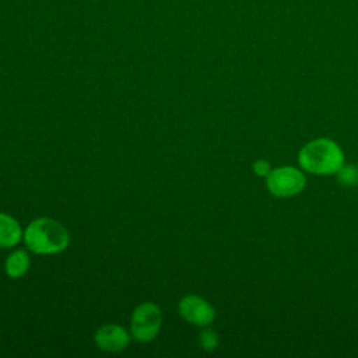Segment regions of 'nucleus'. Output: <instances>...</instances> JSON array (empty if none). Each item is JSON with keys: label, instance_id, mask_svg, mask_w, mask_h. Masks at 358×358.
<instances>
[{"label": "nucleus", "instance_id": "obj_1", "mask_svg": "<svg viewBox=\"0 0 358 358\" xmlns=\"http://www.w3.org/2000/svg\"><path fill=\"white\" fill-rule=\"evenodd\" d=\"M24 242L36 255H55L69 246L70 234L62 222L49 217H41L27 227Z\"/></svg>", "mask_w": 358, "mask_h": 358}, {"label": "nucleus", "instance_id": "obj_2", "mask_svg": "<svg viewBox=\"0 0 358 358\" xmlns=\"http://www.w3.org/2000/svg\"><path fill=\"white\" fill-rule=\"evenodd\" d=\"M298 164L303 171L315 175H333L344 165V154L336 141L320 137L301 148Z\"/></svg>", "mask_w": 358, "mask_h": 358}, {"label": "nucleus", "instance_id": "obj_3", "mask_svg": "<svg viewBox=\"0 0 358 358\" xmlns=\"http://www.w3.org/2000/svg\"><path fill=\"white\" fill-rule=\"evenodd\" d=\"M162 312L154 302L140 303L131 315L130 334L140 343H148L154 340L161 331Z\"/></svg>", "mask_w": 358, "mask_h": 358}, {"label": "nucleus", "instance_id": "obj_4", "mask_svg": "<svg viewBox=\"0 0 358 358\" xmlns=\"http://www.w3.org/2000/svg\"><path fill=\"white\" fill-rule=\"evenodd\" d=\"M306 185L303 172L294 166H280L271 169L266 176L268 192L277 197H292L299 194Z\"/></svg>", "mask_w": 358, "mask_h": 358}, {"label": "nucleus", "instance_id": "obj_5", "mask_svg": "<svg viewBox=\"0 0 358 358\" xmlns=\"http://www.w3.org/2000/svg\"><path fill=\"white\" fill-rule=\"evenodd\" d=\"M182 319L197 327H208L215 319L214 308L201 296L186 295L178 303Z\"/></svg>", "mask_w": 358, "mask_h": 358}, {"label": "nucleus", "instance_id": "obj_6", "mask_svg": "<svg viewBox=\"0 0 358 358\" xmlns=\"http://www.w3.org/2000/svg\"><path fill=\"white\" fill-rule=\"evenodd\" d=\"M94 341H95L96 347L102 351L119 352L129 345L130 336H129V331L123 326L109 323V324L101 326L95 331Z\"/></svg>", "mask_w": 358, "mask_h": 358}, {"label": "nucleus", "instance_id": "obj_7", "mask_svg": "<svg viewBox=\"0 0 358 358\" xmlns=\"http://www.w3.org/2000/svg\"><path fill=\"white\" fill-rule=\"evenodd\" d=\"M22 236L18 221L6 213H0V248L15 246Z\"/></svg>", "mask_w": 358, "mask_h": 358}, {"label": "nucleus", "instance_id": "obj_8", "mask_svg": "<svg viewBox=\"0 0 358 358\" xmlns=\"http://www.w3.org/2000/svg\"><path fill=\"white\" fill-rule=\"evenodd\" d=\"M29 264H31L29 255L22 249H17L7 256L4 263V270L8 277L20 278L28 271Z\"/></svg>", "mask_w": 358, "mask_h": 358}, {"label": "nucleus", "instance_id": "obj_9", "mask_svg": "<svg viewBox=\"0 0 358 358\" xmlns=\"http://www.w3.org/2000/svg\"><path fill=\"white\" fill-rule=\"evenodd\" d=\"M337 179L344 186H355L358 185V166L351 164H344L337 172Z\"/></svg>", "mask_w": 358, "mask_h": 358}, {"label": "nucleus", "instance_id": "obj_10", "mask_svg": "<svg viewBox=\"0 0 358 358\" xmlns=\"http://www.w3.org/2000/svg\"><path fill=\"white\" fill-rule=\"evenodd\" d=\"M199 341H200V345H201L203 350L213 351V350L217 348L220 340H218V334L214 330L204 327V330L200 333Z\"/></svg>", "mask_w": 358, "mask_h": 358}, {"label": "nucleus", "instance_id": "obj_11", "mask_svg": "<svg viewBox=\"0 0 358 358\" xmlns=\"http://www.w3.org/2000/svg\"><path fill=\"white\" fill-rule=\"evenodd\" d=\"M253 171H255V173H256L257 176L266 178V176L270 173L271 168H270V164H268L266 159H257V161L253 164Z\"/></svg>", "mask_w": 358, "mask_h": 358}]
</instances>
